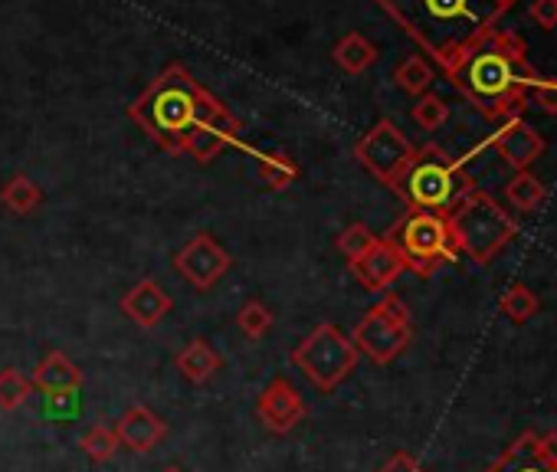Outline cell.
I'll list each match as a JSON object with an SVG mask.
<instances>
[{"label":"cell","mask_w":557,"mask_h":472,"mask_svg":"<svg viewBox=\"0 0 557 472\" xmlns=\"http://www.w3.org/2000/svg\"><path fill=\"white\" fill-rule=\"evenodd\" d=\"M518 0H377V8L446 73L453 76Z\"/></svg>","instance_id":"6da1fadb"},{"label":"cell","mask_w":557,"mask_h":472,"mask_svg":"<svg viewBox=\"0 0 557 472\" xmlns=\"http://www.w3.org/2000/svg\"><path fill=\"white\" fill-rule=\"evenodd\" d=\"M216 102L213 92H207L194 73L181 63H171L132 105L128 119L138 122L154 145H161L168 154H184L190 132L207 115V109Z\"/></svg>","instance_id":"7a4b0ae2"},{"label":"cell","mask_w":557,"mask_h":472,"mask_svg":"<svg viewBox=\"0 0 557 472\" xmlns=\"http://www.w3.org/2000/svg\"><path fill=\"white\" fill-rule=\"evenodd\" d=\"M531 63L518 66L508 57H502L495 47H479L453 76L449 83L462 99H469L488 122H508L521 119L528 109V89L534 83Z\"/></svg>","instance_id":"3957f363"},{"label":"cell","mask_w":557,"mask_h":472,"mask_svg":"<svg viewBox=\"0 0 557 472\" xmlns=\"http://www.w3.org/2000/svg\"><path fill=\"white\" fill-rule=\"evenodd\" d=\"M446 220L456 236L459 253H466L475 266H488L518 236V220L475 184L459 197V203L446 213Z\"/></svg>","instance_id":"277c9868"},{"label":"cell","mask_w":557,"mask_h":472,"mask_svg":"<svg viewBox=\"0 0 557 472\" xmlns=\"http://www.w3.org/2000/svg\"><path fill=\"white\" fill-rule=\"evenodd\" d=\"M469 187H472V181L466 177L462 161L449 158L436 145H426V148H417V158L410 161V167L391 190H397L410 210H426V213L446 216Z\"/></svg>","instance_id":"5b68a950"},{"label":"cell","mask_w":557,"mask_h":472,"mask_svg":"<svg viewBox=\"0 0 557 472\" xmlns=\"http://www.w3.org/2000/svg\"><path fill=\"white\" fill-rule=\"evenodd\" d=\"M387 240L400 250L410 273L420 280H430L440 266L456 263L462 253L456 247V236L449 229V220L443 213L426 210H407L387 233Z\"/></svg>","instance_id":"8992f818"},{"label":"cell","mask_w":557,"mask_h":472,"mask_svg":"<svg viewBox=\"0 0 557 472\" xmlns=\"http://www.w3.org/2000/svg\"><path fill=\"white\" fill-rule=\"evenodd\" d=\"M289 358L306 374V381L312 387H319L322 394H332L338 384H345L351 377L361 355H358L351 335H345L332 322H322L289 351Z\"/></svg>","instance_id":"52a82bcc"},{"label":"cell","mask_w":557,"mask_h":472,"mask_svg":"<svg viewBox=\"0 0 557 472\" xmlns=\"http://www.w3.org/2000/svg\"><path fill=\"white\" fill-rule=\"evenodd\" d=\"M351 341L358 355L371 358L374 364H391L397 361L410 341H413V325H410V309L397 296H384L377 306L364 312V319L355 325Z\"/></svg>","instance_id":"ba28073f"},{"label":"cell","mask_w":557,"mask_h":472,"mask_svg":"<svg viewBox=\"0 0 557 472\" xmlns=\"http://www.w3.org/2000/svg\"><path fill=\"white\" fill-rule=\"evenodd\" d=\"M355 158L368 174H374L381 184L394 187L404 177V171L410 167V161L417 158V145L391 119H381L371 132H364L358 138Z\"/></svg>","instance_id":"9c48e42d"},{"label":"cell","mask_w":557,"mask_h":472,"mask_svg":"<svg viewBox=\"0 0 557 472\" xmlns=\"http://www.w3.org/2000/svg\"><path fill=\"white\" fill-rule=\"evenodd\" d=\"M230 266H233L230 253L213 240L210 233H197L194 240H187L174 257L177 276L184 283H190L197 293H210L230 273Z\"/></svg>","instance_id":"30bf717a"},{"label":"cell","mask_w":557,"mask_h":472,"mask_svg":"<svg viewBox=\"0 0 557 472\" xmlns=\"http://www.w3.org/2000/svg\"><path fill=\"white\" fill-rule=\"evenodd\" d=\"M306 413H309V407H306V397L299 394V387L289 381V377H272L262 390H259V397H256V417H259V423L269 430V433H275V436H286V433H293L302 420H306Z\"/></svg>","instance_id":"8fae6325"},{"label":"cell","mask_w":557,"mask_h":472,"mask_svg":"<svg viewBox=\"0 0 557 472\" xmlns=\"http://www.w3.org/2000/svg\"><path fill=\"white\" fill-rule=\"evenodd\" d=\"M239 135H243L239 119L216 99V102L207 109V115L197 122V128L190 132L184 154H190L197 164H210V161L220 158L230 145H236Z\"/></svg>","instance_id":"7c38bea8"},{"label":"cell","mask_w":557,"mask_h":472,"mask_svg":"<svg viewBox=\"0 0 557 472\" xmlns=\"http://www.w3.org/2000/svg\"><path fill=\"white\" fill-rule=\"evenodd\" d=\"M348 266H351V276L371 293H387L400 280V273H407L400 250L387 240V236H377L374 247L364 257L351 260Z\"/></svg>","instance_id":"4fadbf2b"},{"label":"cell","mask_w":557,"mask_h":472,"mask_svg":"<svg viewBox=\"0 0 557 472\" xmlns=\"http://www.w3.org/2000/svg\"><path fill=\"white\" fill-rule=\"evenodd\" d=\"M488 145L498 151V158L505 164H511L515 171H528L547 148V141L541 138V132H534L524 119H508L502 122V128L488 138Z\"/></svg>","instance_id":"5bb4252c"},{"label":"cell","mask_w":557,"mask_h":472,"mask_svg":"<svg viewBox=\"0 0 557 472\" xmlns=\"http://www.w3.org/2000/svg\"><path fill=\"white\" fill-rule=\"evenodd\" d=\"M112 430H115V436H119V446L128 449V452H138V456L158 449V446L164 443V436H168V423L161 420V413H154V410L145 407V403L128 407V410L115 420Z\"/></svg>","instance_id":"9a60e30c"},{"label":"cell","mask_w":557,"mask_h":472,"mask_svg":"<svg viewBox=\"0 0 557 472\" xmlns=\"http://www.w3.org/2000/svg\"><path fill=\"white\" fill-rule=\"evenodd\" d=\"M30 384L34 390H44L53 400H70L83 390L86 377H83V368L66 351H47L40 364L34 368Z\"/></svg>","instance_id":"2e32d148"},{"label":"cell","mask_w":557,"mask_h":472,"mask_svg":"<svg viewBox=\"0 0 557 472\" xmlns=\"http://www.w3.org/2000/svg\"><path fill=\"white\" fill-rule=\"evenodd\" d=\"M119 306H122V315H125L132 325L151 332V328H158V325L168 319V312L174 309V299L161 289V283H154V280H138V283L122 296Z\"/></svg>","instance_id":"e0dca14e"},{"label":"cell","mask_w":557,"mask_h":472,"mask_svg":"<svg viewBox=\"0 0 557 472\" xmlns=\"http://www.w3.org/2000/svg\"><path fill=\"white\" fill-rule=\"evenodd\" d=\"M534 430H524L515 443H508L502 449V456L495 462H488L482 472H557V465H550L537 449H534Z\"/></svg>","instance_id":"ac0fdd59"},{"label":"cell","mask_w":557,"mask_h":472,"mask_svg":"<svg viewBox=\"0 0 557 472\" xmlns=\"http://www.w3.org/2000/svg\"><path fill=\"white\" fill-rule=\"evenodd\" d=\"M223 358L220 351L207 341V338H194L190 345H184L174 358V368L181 371L184 381L190 384H207L216 371H220Z\"/></svg>","instance_id":"d6986e66"},{"label":"cell","mask_w":557,"mask_h":472,"mask_svg":"<svg viewBox=\"0 0 557 472\" xmlns=\"http://www.w3.org/2000/svg\"><path fill=\"white\" fill-rule=\"evenodd\" d=\"M0 203L17 216H27V213H37L44 207V190L34 177L14 174L4 187H0Z\"/></svg>","instance_id":"ffe728a7"},{"label":"cell","mask_w":557,"mask_h":472,"mask_svg":"<svg viewBox=\"0 0 557 472\" xmlns=\"http://www.w3.org/2000/svg\"><path fill=\"white\" fill-rule=\"evenodd\" d=\"M335 63L345 70V73H351V76H358V73H364V70H371L374 66V60H377V47L364 37V34H345L338 44H335Z\"/></svg>","instance_id":"44dd1931"},{"label":"cell","mask_w":557,"mask_h":472,"mask_svg":"<svg viewBox=\"0 0 557 472\" xmlns=\"http://www.w3.org/2000/svg\"><path fill=\"white\" fill-rule=\"evenodd\" d=\"M256 171H259V181L269 190H286L299 177V164L289 154H283V151H269V154L262 151V154H256Z\"/></svg>","instance_id":"7402d4cb"},{"label":"cell","mask_w":557,"mask_h":472,"mask_svg":"<svg viewBox=\"0 0 557 472\" xmlns=\"http://www.w3.org/2000/svg\"><path fill=\"white\" fill-rule=\"evenodd\" d=\"M394 79H397V86H400L407 96H417V99H420V96L433 86L436 73H433V66H430V60H426V57L413 53V57H407V60H400V63H397Z\"/></svg>","instance_id":"603a6c76"},{"label":"cell","mask_w":557,"mask_h":472,"mask_svg":"<svg viewBox=\"0 0 557 472\" xmlns=\"http://www.w3.org/2000/svg\"><path fill=\"white\" fill-rule=\"evenodd\" d=\"M544 197H547V190L531 171H515V177L505 184V200L521 213H531L534 207H541Z\"/></svg>","instance_id":"cb8c5ba5"},{"label":"cell","mask_w":557,"mask_h":472,"mask_svg":"<svg viewBox=\"0 0 557 472\" xmlns=\"http://www.w3.org/2000/svg\"><path fill=\"white\" fill-rule=\"evenodd\" d=\"M79 446H83V452H86L96 465L112 462L115 452L122 449V446H119V436H115V430H112L109 423H92V426L79 436Z\"/></svg>","instance_id":"d4e9b609"},{"label":"cell","mask_w":557,"mask_h":472,"mask_svg":"<svg viewBox=\"0 0 557 472\" xmlns=\"http://www.w3.org/2000/svg\"><path fill=\"white\" fill-rule=\"evenodd\" d=\"M498 309H502V315H505L511 325H524V322H531V315L537 312V296H534L528 286L515 283V286H508V289L502 293Z\"/></svg>","instance_id":"484cf974"},{"label":"cell","mask_w":557,"mask_h":472,"mask_svg":"<svg viewBox=\"0 0 557 472\" xmlns=\"http://www.w3.org/2000/svg\"><path fill=\"white\" fill-rule=\"evenodd\" d=\"M34 394V384L27 374H21L17 368H4L0 371V410L4 413H14L21 410Z\"/></svg>","instance_id":"4316f807"},{"label":"cell","mask_w":557,"mask_h":472,"mask_svg":"<svg viewBox=\"0 0 557 472\" xmlns=\"http://www.w3.org/2000/svg\"><path fill=\"white\" fill-rule=\"evenodd\" d=\"M272 322H275L272 309H269L265 302H259V299L243 302V309L236 312V328H239L246 338H252V341L265 338V335H269V328H272Z\"/></svg>","instance_id":"83f0119b"},{"label":"cell","mask_w":557,"mask_h":472,"mask_svg":"<svg viewBox=\"0 0 557 472\" xmlns=\"http://www.w3.org/2000/svg\"><path fill=\"white\" fill-rule=\"evenodd\" d=\"M413 122L423 128V132H436L449 122V105L436 96V92H423L413 105Z\"/></svg>","instance_id":"f1b7e54d"},{"label":"cell","mask_w":557,"mask_h":472,"mask_svg":"<svg viewBox=\"0 0 557 472\" xmlns=\"http://www.w3.org/2000/svg\"><path fill=\"white\" fill-rule=\"evenodd\" d=\"M374 240H377V236L371 233V226H364V223H351V226H345V229L338 233L335 247H338V253H345V260L351 263V260L364 257V253L374 247Z\"/></svg>","instance_id":"f546056e"},{"label":"cell","mask_w":557,"mask_h":472,"mask_svg":"<svg viewBox=\"0 0 557 472\" xmlns=\"http://www.w3.org/2000/svg\"><path fill=\"white\" fill-rule=\"evenodd\" d=\"M534 96V105L544 112V115H557V79H544V76H534L531 89Z\"/></svg>","instance_id":"4dcf8cb0"},{"label":"cell","mask_w":557,"mask_h":472,"mask_svg":"<svg viewBox=\"0 0 557 472\" xmlns=\"http://www.w3.org/2000/svg\"><path fill=\"white\" fill-rule=\"evenodd\" d=\"M528 17L541 30H554L557 27V0H531V4H528Z\"/></svg>","instance_id":"1f68e13d"},{"label":"cell","mask_w":557,"mask_h":472,"mask_svg":"<svg viewBox=\"0 0 557 472\" xmlns=\"http://www.w3.org/2000/svg\"><path fill=\"white\" fill-rule=\"evenodd\" d=\"M377 472H426V465L413 456V452H407V449H400V452H394Z\"/></svg>","instance_id":"d6a6232c"},{"label":"cell","mask_w":557,"mask_h":472,"mask_svg":"<svg viewBox=\"0 0 557 472\" xmlns=\"http://www.w3.org/2000/svg\"><path fill=\"white\" fill-rule=\"evenodd\" d=\"M534 449L550 462V465H557V433L550 430V433H537L534 436Z\"/></svg>","instance_id":"836d02e7"},{"label":"cell","mask_w":557,"mask_h":472,"mask_svg":"<svg viewBox=\"0 0 557 472\" xmlns=\"http://www.w3.org/2000/svg\"><path fill=\"white\" fill-rule=\"evenodd\" d=\"M161 472H187V469H181V465H177V462H171V465H164V469H161Z\"/></svg>","instance_id":"e575fe53"}]
</instances>
